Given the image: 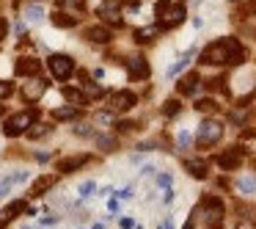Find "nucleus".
<instances>
[{"label":"nucleus","mask_w":256,"mask_h":229,"mask_svg":"<svg viewBox=\"0 0 256 229\" xmlns=\"http://www.w3.org/2000/svg\"><path fill=\"white\" fill-rule=\"evenodd\" d=\"M242 61H245V50L240 45V39H234V36L210 42L201 50V64H206V67H240Z\"/></svg>","instance_id":"f257e3e1"},{"label":"nucleus","mask_w":256,"mask_h":229,"mask_svg":"<svg viewBox=\"0 0 256 229\" xmlns=\"http://www.w3.org/2000/svg\"><path fill=\"white\" fill-rule=\"evenodd\" d=\"M154 17H157V28L168 31V28H176V25L184 23L188 9H184L182 0H157L154 3Z\"/></svg>","instance_id":"f03ea898"},{"label":"nucleus","mask_w":256,"mask_h":229,"mask_svg":"<svg viewBox=\"0 0 256 229\" xmlns=\"http://www.w3.org/2000/svg\"><path fill=\"white\" fill-rule=\"evenodd\" d=\"M47 67H50L52 78L61 80V83H66V80L72 78L74 72H78V64H74V58L66 56V53H52V56L47 58Z\"/></svg>","instance_id":"7ed1b4c3"},{"label":"nucleus","mask_w":256,"mask_h":229,"mask_svg":"<svg viewBox=\"0 0 256 229\" xmlns=\"http://www.w3.org/2000/svg\"><path fill=\"white\" fill-rule=\"evenodd\" d=\"M36 116H39V111H20V113H14L12 119H6V124H3V133H6L8 138H17V135L28 133L30 124L36 122Z\"/></svg>","instance_id":"20e7f679"},{"label":"nucleus","mask_w":256,"mask_h":229,"mask_svg":"<svg viewBox=\"0 0 256 229\" xmlns=\"http://www.w3.org/2000/svg\"><path fill=\"white\" fill-rule=\"evenodd\" d=\"M196 215H201L204 226H218L220 218H223V201L218 199V196H204L198 210H196Z\"/></svg>","instance_id":"39448f33"},{"label":"nucleus","mask_w":256,"mask_h":229,"mask_svg":"<svg viewBox=\"0 0 256 229\" xmlns=\"http://www.w3.org/2000/svg\"><path fill=\"white\" fill-rule=\"evenodd\" d=\"M220 138H223V124L218 122V119H204V122L198 124L196 144H198L201 149H206V146H215Z\"/></svg>","instance_id":"423d86ee"},{"label":"nucleus","mask_w":256,"mask_h":229,"mask_svg":"<svg viewBox=\"0 0 256 229\" xmlns=\"http://www.w3.org/2000/svg\"><path fill=\"white\" fill-rule=\"evenodd\" d=\"M50 89V83H47V78H39V75H36V78H30L28 83L22 86V89H20V94H22V100L25 102H39L42 97H44V91Z\"/></svg>","instance_id":"0eeeda50"},{"label":"nucleus","mask_w":256,"mask_h":229,"mask_svg":"<svg viewBox=\"0 0 256 229\" xmlns=\"http://www.w3.org/2000/svg\"><path fill=\"white\" fill-rule=\"evenodd\" d=\"M108 105H110V111H130V108L138 105V97H135L130 89H118V91H113V94L108 97Z\"/></svg>","instance_id":"6e6552de"},{"label":"nucleus","mask_w":256,"mask_h":229,"mask_svg":"<svg viewBox=\"0 0 256 229\" xmlns=\"http://www.w3.org/2000/svg\"><path fill=\"white\" fill-rule=\"evenodd\" d=\"M242 157H245V149H242V146H232V149L220 152V155L215 157V163H218L220 168H226V171H234V168H240Z\"/></svg>","instance_id":"1a4fd4ad"},{"label":"nucleus","mask_w":256,"mask_h":229,"mask_svg":"<svg viewBox=\"0 0 256 229\" xmlns=\"http://www.w3.org/2000/svg\"><path fill=\"white\" fill-rule=\"evenodd\" d=\"M83 39H88L91 45H110L113 31L108 25H88V28H83Z\"/></svg>","instance_id":"9d476101"},{"label":"nucleus","mask_w":256,"mask_h":229,"mask_svg":"<svg viewBox=\"0 0 256 229\" xmlns=\"http://www.w3.org/2000/svg\"><path fill=\"white\" fill-rule=\"evenodd\" d=\"M127 75L132 80H146L152 75V67H149V61H146L144 56H132V58H127Z\"/></svg>","instance_id":"9b49d317"},{"label":"nucleus","mask_w":256,"mask_h":229,"mask_svg":"<svg viewBox=\"0 0 256 229\" xmlns=\"http://www.w3.org/2000/svg\"><path fill=\"white\" fill-rule=\"evenodd\" d=\"M14 72H17V78H36L42 72V61L39 58H30V56H22L14 64Z\"/></svg>","instance_id":"f8f14e48"},{"label":"nucleus","mask_w":256,"mask_h":229,"mask_svg":"<svg viewBox=\"0 0 256 229\" xmlns=\"http://www.w3.org/2000/svg\"><path fill=\"white\" fill-rule=\"evenodd\" d=\"M50 23L56 25V28L69 31V28H78V25H80V17H74V14H69V12H64V9H58V12L50 14Z\"/></svg>","instance_id":"ddd939ff"},{"label":"nucleus","mask_w":256,"mask_h":229,"mask_svg":"<svg viewBox=\"0 0 256 229\" xmlns=\"http://www.w3.org/2000/svg\"><path fill=\"white\" fill-rule=\"evenodd\" d=\"M80 91L86 94V100H102V97H105V89L96 86L86 72H80Z\"/></svg>","instance_id":"4468645a"},{"label":"nucleus","mask_w":256,"mask_h":229,"mask_svg":"<svg viewBox=\"0 0 256 229\" xmlns=\"http://www.w3.org/2000/svg\"><path fill=\"white\" fill-rule=\"evenodd\" d=\"M176 89H179V94H184V97H193V94H198V89H201V78H198V72H190V75H184V78L176 83Z\"/></svg>","instance_id":"2eb2a0df"},{"label":"nucleus","mask_w":256,"mask_h":229,"mask_svg":"<svg viewBox=\"0 0 256 229\" xmlns=\"http://www.w3.org/2000/svg\"><path fill=\"white\" fill-rule=\"evenodd\" d=\"M88 160H91L88 155H72V157H64V160H58V171H61V174H72V171H78V168H83Z\"/></svg>","instance_id":"dca6fc26"},{"label":"nucleus","mask_w":256,"mask_h":229,"mask_svg":"<svg viewBox=\"0 0 256 229\" xmlns=\"http://www.w3.org/2000/svg\"><path fill=\"white\" fill-rule=\"evenodd\" d=\"M96 14H100L102 25H110V28H124V20H122V12H118V9L100 6V9H96Z\"/></svg>","instance_id":"f3484780"},{"label":"nucleus","mask_w":256,"mask_h":229,"mask_svg":"<svg viewBox=\"0 0 256 229\" xmlns=\"http://www.w3.org/2000/svg\"><path fill=\"white\" fill-rule=\"evenodd\" d=\"M25 20H28L30 25H42L47 20V12H44V6H42V3H28V6H25Z\"/></svg>","instance_id":"a211bd4d"},{"label":"nucleus","mask_w":256,"mask_h":229,"mask_svg":"<svg viewBox=\"0 0 256 229\" xmlns=\"http://www.w3.org/2000/svg\"><path fill=\"white\" fill-rule=\"evenodd\" d=\"M56 182H58L56 174H50V177H39V179L34 182V188H30V196H34V199H39V196H44V193H47V190H50Z\"/></svg>","instance_id":"6ab92c4d"},{"label":"nucleus","mask_w":256,"mask_h":229,"mask_svg":"<svg viewBox=\"0 0 256 229\" xmlns=\"http://www.w3.org/2000/svg\"><path fill=\"white\" fill-rule=\"evenodd\" d=\"M157 34H160V28L157 25H146V28H138L132 34V39L138 42V45H152V42L157 39Z\"/></svg>","instance_id":"aec40b11"},{"label":"nucleus","mask_w":256,"mask_h":229,"mask_svg":"<svg viewBox=\"0 0 256 229\" xmlns=\"http://www.w3.org/2000/svg\"><path fill=\"white\" fill-rule=\"evenodd\" d=\"M61 94H64V100H69V105H78V108L88 105V100H86V94H83L80 89H72V86H64V89H61Z\"/></svg>","instance_id":"412c9836"},{"label":"nucleus","mask_w":256,"mask_h":229,"mask_svg":"<svg viewBox=\"0 0 256 229\" xmlns=\"http://www.w3.org/2000/svg\"><path fill=\"white\" fill-rule=\"evenodd\" d=\"M80 116V108L78 105H64V108H56L52 111V119L56 122H72V119Z\"/></svg>","instance_id":"4be33fe9"},{"label":"nucleus","mask_w":256,"mask_h":229,"mask_svg":"<svg viewBox=\"0 0 256 229\" xmlns=\"http://www.w3.org/2000/svg\"><path fill=\"white\" fill-rule=\"evenodd\" d=\"M184 168H188L190 177L206 179V163H204V160H184Z\"/></svg>","instance_id":"5701e85b"},{"label":"nucleus","mask_w":256,"mask_h":229,"mask_svg":"<svg viewBox=\"0 0 256 229\" xmlns=\"http://www.w3.org/2000/svg\"><path fill=\"white\" fill-rule=\"evenodd\" d=\"M58 3V9H72L74 14H86V9H88V0H56Z\"/></svg>","instance_id":"b1692460"},{"label":"nucleus","mask_w":256,"mask_h":229,"mask_svg":"<svg viewBox=\"0 0 256 229\" xmlns=\"http://www.w3.org/2000/svg\"><path fill=\"white\" fill-rule=\"evenodd\" d=\"M52 133V124H44V122H42V124H30V130H28V138L30 141H39V138H47V135H50Z\"/></svg>","instance_id":"393cba45"},{"label":"nucleus","mask_w":256,"mask_h":229,"mask_svg":"<svg viewBox=\"0 0 256 229\" xmlns=\"http://www.w3.org/2000/svg\"><path fill=\"white\" fill-rule=\"evenodd\" d=\"M28 210V204H25L22 199H17V201H12V204L6 207V210H3V221H12V218H17L20 212H25Z\"/></svg>","instance_id":"a878e982"},{"label":"nucleus","mask_w":256,"mask_h":229,"mask_svg":"<svg viewBox=\"0 0 256 229\" xmlns=\"http://www.w3.org/2000/svg\"><path fill=\"white\" fill-rule=\"evenodd\" d=\"M193 53H196V50H188V53H184V56L176 61V64H171V67H168V78H174V75H179V72H182V69L190 64V58H193Z\"/></svg>","instance_id":"bb28decb"},{"label":"nucleus","mask_w":256,"mask_h":229,"mask_svg":"<svg viewBox=\"0 0 256 229\" xmlns=\"http://www.w3.org/2000/svg\"><path fill=\"white\" fill-rule=\"evenodd\" d=\"M179 111H182V102H179V100H168L166 105H162V116H166V119L176 116Z\"/></svg>","instance_id":"cd10ccee"},{"label":"nucleus","mask_w":256,"mask_h":229,"mask_svg":"<svg viewBox=\"0 0 256 229\" xmlns=\"http://www.w3.org/2000/svg\"><path fill=\"white\" fill-rule=\"evenodd\" d=\"M96 146L102 152H113L116 149V138H110V135H96Z\"/></svg>","instance_id":"c85d7f7f"},{"label":"nucleus","mask_w":256,"mask_h":229,"mask_svg":"<svg viewBox=\"0 0 256 229\" xmlns=\"http://www.w3.org/2000/svg\"><path fill=\"white\" fill-rule=\"evenodd\" d=\"M94 179H86V182H80V188H78V193H80V199H88V196H94Z\"/></svg>","instance_id":"c756f323"},{"label":"nucleus","mask_w":256,"mask_h":229,"mask_svg":"<svg viewBox=\"0 0 256 229\" xmlns=\"http://www.w3.org/2000/svg\"><path fill=\"white\" fill-rule=\"evenodd\" d=\"M14 188V179H12V174H6V177H0V199H6L8 196V190Z\"/></svg>","instance_id":"7c9ffc66"},{"label":"nucleus","mask_w":256,"mask_h":229,"mask_svg":"<svg viewBox=\"0 0 256 229\" xmlns=\"http://www.w3.org/2000/svg\"><path fill=\"white\" fill-rule=\"evenodd\" d=\"M237 188L242 190V193H254V190H256V179H254V177H242V179L237 182Z\"/></svg>","instance_id":"2f4dec72"},{"label":"nucleus","mask_w":256,"mask_h":229,"mask_svg":"<svg viewBox=\"0 0 256 229\" xmlns=\"http://www.w3.org/2000/svg\"><path fill=\"white\" fill-rule=\"evenodd\" d=\"M196 111L198 113H212V111H218V105H215V100H198L196 102Z\"/></svg>","instance_id":"473e14b6"},{"label":"nucleus","mask_w":256,"mask_h":229,"mask_svg":"<svg viewBox=\"0 0 256 229\" xmlns=\"http://www.w3.org/2000/svg\"><path fill=\"white\" fill-rule=\"evenodd\" d=\"M25 34H28V23L14 20V36H17V39H25Z\"/></svg>","instance_id":"72a5a7b5"},{"label":"nucleus","mask_w":256,"mask_h":229,"mask_svg":"<svg viewBox=\"0 0 256 229\" xmlns=\"http://www.w3.org/2000/svg\"><path fill=\"white\" fill-rule=\"evenodd\" d=\"M171 182H174V177H171V174H168V171L157 174V185H160L162 190H166V188H171Z\"/></svg>","instance_id":"f704fd0d"},{"label":"nucleus","mask_w":256,"mask_h":229,"mask_svg":"<svg viewBox=\"0 0 256 229\" xmlns=\"http://www.w3.org/2000/svg\"><path fill=\"white\" fill-rule=\"evenodd\" d=\"M14 94V86L8 83V80H0V100H6V97Z\"/></svg>","instance_id":"c9c22d12"},{"label":"nucleus","mask_w":256,"mask_h":229,"mask_svg":"<svg viewBox=\"0 0 256 229\" xmlns=\"http://www.w3.org/2000/svg\"><path fill=\"white\" fill-rule=\"evenodd\" d=\"M74 135H94V130H91V124L78 122V124H74Z\"/></svg>","instance_id":"e433bc0d"},{"label":"nucleus","mask_w":256,"mask_h":229,"mask_svg":"<svg viewBox=\"0 0 256 229\" xmlns=\"http://www.w3.org/2000/svg\"><path fill=\"white\" fill-rule=\"evenodd\" d=\"M96 122H100V124H110L113 122V111H100V113H96Z\"/></svg>","instance_id":"4c0bfd02"},{"label":"nucleus","mask_w":256,"mask_h":229,"mask_svg":"<svg viewBox=\"0 0 256 229\" xmlns=\"http://www.w3.org/2000/svg\"><path fill=\"white\" fill-rule=\"evenodd\" d=\"M116 127H118V133H130V130H135L138 124H135V122H130V119H124V122H118Z\"/></svg>","instance_id":"58836bf2"},{"label":"nucleus","mask_w":256,"mask_h":229,"mask_svg":"<svg viewBox=\"0 0 256 229\" xmlns=\"http://www.w3.org/2000/svg\"><path fill=\"white\" fill-rule=\"evenodd\" d=\"M28 177H30V174H28V171H14V174H12V179H14V185H22V182H28Z\"/></svg>","instance_id":"ea45409f"},{"label":"nucleus","mask_w":256,"mask_h":229,"mask_svg":"<svg viewBox=\"0 0 256 229\" xmlns=\"http://www.w3.org/2000/svg\"><path fill=\"white\" fill-rule=\"evenodd\" d=\"M176 141H179V146H182V149H184V146H190V133H188V130H179Z\"/></svg>","instance_id":"a19ab883"},{"label":"nucleus","mask_w":256,"mask_h":229,"mask_svg":"<svg viewBox=\"0 0 256 229\" xmlns=\"http://www.w3.org/2000/svg\"><path fill=\"white\" fill-rule=\"evenodd\" d=\"M242 119H245V111H232V122L234 124H242Z\"/></svg>","instance_id":"79ce46f5"},{"label":"nucleus","mask_w":256,"mask_h":229,"mask_svg":"<svg viewBox=\"0 0 256 229\" xmlns=\"http://www.w3.org/2000/svg\"><path fill=\"white\" fill-rule=\"evenodd\" d=\"M58 221V215H50V218H42L39 221V226H52V223Z\"/></svg>","instance_id":"37998d69"},{"label":"nucleus","mask_w":256,"mask_h":229,"mask_svg":"<svg viewBox=\"0 0 256 229\" xmlns=\"http://www.w3.org/2000/svg\"><path fill=\"white\" fill-rule=\"evenodd\" d=\"M118 199H132V188H122L118 190Z\"/></svg>","instance_id":"c03bdc74"},{"label":"nucleus","mask_w":256,"mask_h":229,"mask_svg":"<svg viewBox=\"0 0 256 229\" xmlns=\"http://www.w3.org/2000/svg\"><path fill=\"white\" fill-rule=\"evenodd\" d=\"M36 160H39V163H47V160H50V152H36Z\"/></svg>","instance_id":"a18cd8bd"},{"label":"nucleus","mask_w":256,"mask_h":229,"mask_svg":"<svg viewBox=\"0 0 256 229\" xmlns=\"http://www.w3.org/2000/svg\"><path fill=\"white\" fill-rule=\"evenodd\" d=\"M132 226H135L132 218H122V229H132Z\"/></svg>","instance_id":"49530a36"},{"label":"nucleus","mask_w":256,"mask_h":229,"mask_svg":"<svg viewBox=\"0 0 256 229\" xmlns=\"http://www.w3.org/2000/svg\"><path fill=\"white\" fill-rule=\"evenodd\" d=\"M157 229H174V218H166V221H162Z\"/></svg>","instance_id":"de8ad7c7"},{"label":"nucleus","mask_w":256,"mask_h":229,"mask_svg":"<svg viewBox=\"0 0 256 229\" xmlns=\"http://www.w3.org/2000/svg\"><path fill=\"white\" fill-rule=\"evenodd\" d=\"M6 28H8V25H6V20L0 17V39H3V36H6Z\"/></svg>","instance_id":"09e8293b"},{"label":"nucleus","mask_w":256,"mask_h":229,"mask_svg":"<svg viewBox=\"0 0 256 229\" xmlns=\"http://www.w3.org/2000/svg\"><path fill=\"white\" fill-rule=\"evenodd\" d=\"M184 229H196V215H190V221L184 223Z\"/></svg>","instance_id":"8fccbe9b"},{"label":"nucleus","mask_w":256,"mask_h":229,"mask_svg":"<svg viewBox=\"0 0 256 229\" xmlns=\"http://www.w3.org/2000/svg\"><path fill=\"white\" fill-rule=\"evenodd\" d=\"M3 113H6V108H3V105H0V116H3Z\"/></svg>","instance_id":"3c124183"},{"label":"nucleus","mask_w":256,"mask_h":229,"mask_svg":"<svg viewBox=\"0 0 256 229\" xmlns=\"http://www.w3.org/2000/svg\"><path fill=\"white\" fill-rule=\"evenodd\" d=\"M36 3H42V0H36Z\"/></svg>","instance_id":"603ef678"},{"label":"nucleus","mask_w":256,"mask_h":229,"mask_svg":"<svg viewBox=\"0 0 256 229\" xmlns=\"http://www.w3.org/2000/svg\"><path fill=\"white\" fill-rule=\"evenodd\" d=\"M232 3H234V0H232Z\"/></svg>","instance_id":"864d4df0"}]
</instances>
